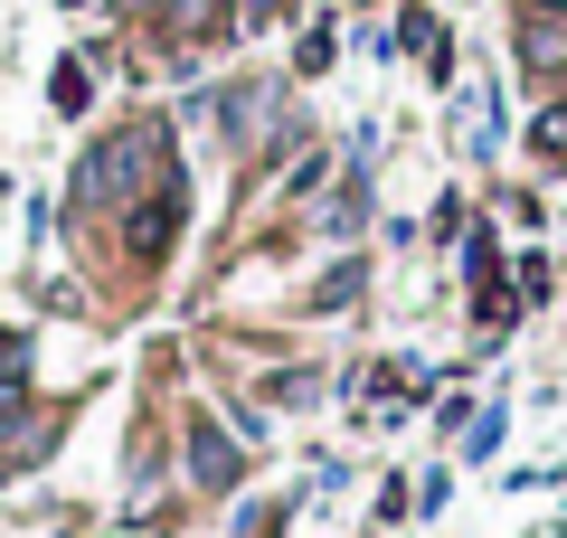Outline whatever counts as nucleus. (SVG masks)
Masks as SVG:
<instances>
[{
  "instance_id": "6e6552de",
  "label": "nucleus",
  "mask_w": 567,
  "mask_h": 538,
  "mask_svg": "<svg viewBox=\"0 0 567 538\" xmlns=\"http://www.w3.org/2000/svg\"><path fill=\"white\" fill-rule=\"evenodd\" d=\"M284 20V0H237V29H275Z\"/></svg>"
},
{
  "instance_id": "f257e3e1",
  "label": "nucleus",
  "mask_w": 567,
  "mask_h": 538,
  "mask_svg": "<svg viewBox=\"0 0 567 538\" xmlns=\"http://www.w3.org/2000/svg\"><path fill=\"white\" fill-rule=\"evenodd\" d=\"M181 473H189V492L227 500V492L246 482V454H237V444H227V435H218L208 416H189V435H181Z\"/></svg>"
},
{
  "instance_id": "f03ea898",
  "label": "nucleus",
  "mask_w": 567,
  "mask_h": 538,
  "mask_svg": "<svg viewBox=\"0 0 567 538\" xmlns=\"http://www.w3.org/2000/svg\"><path fill=\"white\" fill-rule=\"evenodd\" d=\"M520 66H529V76H558V66H567V29L529 10V29H520Z\"/></svg>"
},
{
  "instance_id": "7ed1b4c3",
  "label": "nucleus",
  "mask_w": 567,
  "mask_h": 538,
  "mask_svg": "<svg viewBox=\"0 0 567 538\" xmlns=\"http://www.w3.org/2000/svg\"><path fill=\"white\" fill-rule=\"evenodd\" d=\"M529 152H539V161H567V104H548V114L529 123Z\"/></svg>"
},
{
  "instance_id": "0eeeda50",
  "label": "nucleus",
  "mask_w": 567,
  "mask_h": 538,
  "mask_svg": "<svg viewBox=\"0 0 567 538\" xmlns=\"http://www.w3.org/2000/svg\"><path fill=\"white\" fill-rule=\"evenodd\" d=\"M293 66H303V76H322V66H331V29H312V39L293 48Z\"/></svg>"
},
{
  "instance_id": "423d86ee",
  "label": "nucleus",
  "mask_w": 567,
  "mask_h": 538,
  "mask_svg": "<svg viewBox=\"0 0 567 538\" xmlns=\"http://www.w3.org/2000/svg\"><path fill=\"white\" fill-rule=\"evenodd\" d=\"M312 387H322V379H312V369H284V379L265 387V397H275V406H312Z\"/></svg>"
},
{
  "instance_id": "1a4fd4ad",
  "label": "nucleus",
  "mask_w": 567,
  "mask_h": 538,
  "mask_svg": "<svg viewBox=\"0 0 567 538\" xmlns=\"http://www.w3.org/2000/svg\"><path fill=\"white\" fill-rule=\"evenodd\" d=\"M529 10H539V20H567V0H529Z\"/></svg>"
},
{
  "instance_id": "39448f33",
  "label": "nucleus",
  "mask_w": 567,
  "mask_h": 538,
  "mask_svg": "<svg viewBox=\"0 0 567 538\" xmlns=\"http://www.w3.org/2000/svg\"><path fill=\"white\" fill-rule=\"evenodd\" d=\"M350 293H360V265H331V275H322V293H312V302H322V312H341Z\"/></svg>"
},
{
  "instance_id": "20e7f679",
  "label": "nucleus",
  "mask_w": 567,
  "mask_h": 538,
  "mask_svg": "<svg viewBox=\"0 0 567 538\" xmlns=\"http://www.w3.org/2000/svg\"><path fill=\"white\" fill-rule=\"evenodd\" d=\"M48 95H58V114H85V66H76V58H66V66H58V76H48Z\"/></svg>"
}]
</instances>
